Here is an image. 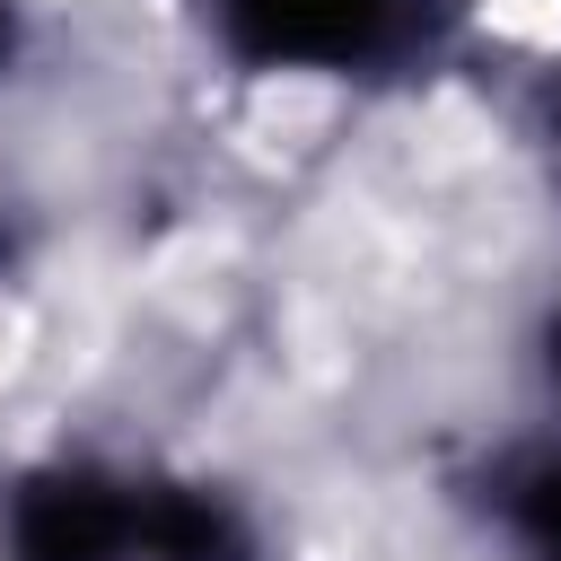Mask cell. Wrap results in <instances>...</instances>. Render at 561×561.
Returning a JSON list of instances; mask_svg holds the SVG:
<instances>
[{
    "label": "cell",
    "instance_id": "3",
    "mask_svg": "<svg viewBox=\"0 0 561 561\" xmlns=\"http://www.w3.org/2000/svg\"><path fill=\"white\" fill-rule=\"evenodd\" d=\"M491 526L517 561H561V430L517 447L491 482Z\"/></svg>",
    "mask_w": 561,
    "mask_h": 561
},
{
    "label": "cell",
    "instance_id": "4",
    "mask_svg": "<svg viewBox=\"0 0 561 561\" xmlns=\"http://www.w3.org/2000/svg\"><path fill=\"white\" fill-rule=\"evenodd\" d=\"M535 359H543V386H552V403H561V307H552V324H543V351H535Z\"/></svg>",
    "mask_w": 561,
    "mask_h": 561
},
{
    "label": "cell",
    "instance_id": "1",
    "mask_svg": "<svg viewBox=\"0 0 561 561\" xmlns=\"http://www.w3.org/2000/svg\"><path fill=\"white\" fill-rule=\"evenodd\" d=\"M0 561H245V526L193 473L61 456L9 491Z\"/></svg>",
    "mask_w": 561,
    "mask_h": 561
},
{
    "label": "cell",
    "instance_id": "5",
    "mask_svg": "<svg viewBox=\"0 0 561 561\" xmlns=\"http://www.w3.org/2000/svg\"><path fill=\"white\" fill-rule=\"evenodd\" d=\"M9 61H18V0H0V79H9Z\"/></svg>",
    "mask_w": 561,
    "mask_h": 561
},
{
    "label": "cell",
    "instance_id": "2",
    "mask_svg": "<svg viewBox=\"0 0 561 561\" xmlns=\"http://www.w3.org/2000/svg\"><path fill=\"white\" fill-rule=\"evenodd\" d=\"M430 0H210L228 61L263 79H359L412 53Z\"/></svg>",
    "mask_w": 561,
    "mask_h": 561
},
{
    "label": "cell",
    "instance_id": "6",
    "mask_svg": "<svg viewBox=\"0 0 561 561\" xmlns=\"http://www.w3.org/2000/svg\"><path fill=\"white\" fill-rule=\"evenodd\" d=\"M552 158H561V88H552Z\"/></svg>",
    "mask_w": 561,
    "mask_h": 561
}]
</instances>
